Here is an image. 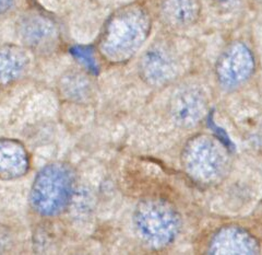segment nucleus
Segmentation results:
<instances>
[{"label":"nucleus","mask_w":262,"mask_h":255,"mask_svg":"<svg viewBox=\"0 0 262 255\" xmlns=\"http://www.w3.org/2000/svg\"><path fill=\"white\" fill-rule=\"evenodd\" d=\"M150 19L141 8H127L107 23L101 38V51L111 62L131 58L149 36Z\"/></svg>","instance_id":"f257e3e1"},{"label":"nucleus","mask_w":262,"mask_h":255,"mask_svg":"<svg viewBox=\"0 0 262 255\" xmlns=\"http://www.w3.org/2000/svg\"><path fill=\"white\" fill-rule=\"evenodd\" d=\"M73 190L75 175L67 164H48L38 172L33 182L30 193L31 207L40 216L59 215L69 205Z\"/></svg>","instance_id":"f03ea898"},{"label":"nucleus","mask_w":262,"mask_h":255,"mask_svg":"<svg viewBox=\"0 0 262 255\" xmlns=\"http://www.w3.org/2000/svg\"><path fill=\"white\" fill-rule=\"evenodd\" d=\"M183 167L194 182L213 185L227 174L229 155L216 138L199 135L191 138L183 152Z\"/></svg>","instance_id":"7ed1b4c3"},{"label":"nucleus","mask_w":262,"mask_h":255,"mask_svg":"<svg viewBox=\"0 0 262 255\" xmlns=\"http://www.w3.org/2000/svg\"><path fill=\"white\" fill-rule=\"evenodd\" d=\"M134 223L138 236L152 249L166 248L180 230L178 211L162 200L142 201L135 211Z\"/></svg>","instance_id":"20e7f679"},{"label":"nucleus","mask_w":262,"mask_h":255,"mask_svg":"<svg viewBox=\"0 0 262 255\" xmlns=\"http://www.w3.org/2000/svg\"><path fill=\"white\" fill-rule=\"evenodd\" d=\"M255 58L249 47L241 42L227 46L220 56L215 72L224 89H236L247 82L255 71Z\"/></svg>","instance_id":"39448f33"},{"label":"nucleus","mask_w":262,"mask_h":255,"mask_svg":"<svg viewBox=\"0 0 262 255\" xmlns=\"http://www.w3.org/2000/svg\"><path fill=\"white\" fill-rule=\"evenodd\" d=\"M208 110L206 94L200 89L190 87L183 89L170 103V115L176 124L183 128L198 125Z\"/></svg>","instance_id":"423d86ee"},{"label":"nucleus","mask_w":262,"mask_h":255,"mask_svg":"<svg viewBox=\"0 0 262 255\" xmlns=\"http://www.w3.org/2000/svg\"><path fill=\"white\" fill-rule=\"evenodd\" d=\"M260 252L259 242L245 229L228 226L220 229L209 244L210 254L247 255Z\"/></svg>","instance_id":"0eeeda50"},{"label":"nucleus","mask_w":262,"mask_h":255,"mask_svg":"<svg viewBox=\"0 0 262 255\" xmlns=\"http://www.w3.org/2000/svg\"><path fill=\"white\" fill-rule=\"evenodd\" d=\"M140 73L143 80L151 86H164L175 78L174 61L162 48H151L140 63Z\"/></svg>","instance_id":"6e6552de"},{"label":"nucleus","mask_w":262,"mask_h":255,"mask_svg":"<svg viewBox=\"0 0 262 255\" xmlns=\"http://www.w3.org/2000/svg\"><path fill=\"white\" fill-rule=\"evenodd\" d=\"M30 167L28 151L14 139H0V180L11 181L27 174Z\"/></svg>","instance_id":"1a4fd4ad"},{"label":"nucleus","mask_w":262,"mask_h":255,"mask_svg":"<svg viewBox=\"0 0 262 255\" xmlns=\"http://www.w3.org/2000/svg\"><path fill=\"white\" fill-rule=\"evenodd\" d=\"M161 12L170 26L185 27L198 18L199 6L195 0H164Z\"/></svg>","instance_id":"9d476101"},{"label":"nucleus","mask_w":262,"mask_h":255,"mask_svg":"<svg viewBox=\"0 0 262 255\" xmlns=\"http://www.w3.org/2000/svg\"><path fill=\"white\" fill-rule=\"evenodd\" d=\"M28 57L18 47L0 48V85L11 84L27 68Z\"/></svg>","instance_id":"9b49d317"},{"label":"nucleus","mask_w":262,"mask_h":255,"mask_svg":"<svg viewBox=\"0 0 262 255\" xmlns=\"http://www.w3.org/2000/svg\"><path fill=\"white\" fill-rule=\"evenodd\" d=\"M53 35V24L42 19H34L24 24V36L31 44H39Z\"/></svg>","instance_id":"f8f14e48"},{"label":"nucleus","mask_w":262,"mask_h":255,"mask_svg":"<svg viewBox=\"0 0 262 255\" xmlns=\"http://www.w3.org/2000/svg\"><path fill=\"white\" fill-rule=\"evenodd\" d=\"M71 54L76 57V58L83 64L85 67L93 72L97 71V65L94 58L93 51L90 47L86 46H75L71 48Z\"/></svg>","instance_id":"ddd939ff"},{"label":"nucleus","mask_w":262,"mask_h":255,"mask_svg":"<svg viewBox=\"0 0 262 255\" xmlns=\"http://www.w3.org/2000/svg\"><path fill=\"white\" fill-rule=\"evenodd\" d=\"M11 6H12V0H0V13L10 9Z\"/></svg>","instance_id":"4468645a"},{"label":"nucleus","mask_w":262,"mask_h":255,"mask_svg":"<svg viewBox=\"0 0 262 255\" xmlns=\"http://www.w3.org/2000/svg\"><path fill=\"white\" fill-rule=\"evenodd\" d=\"M259 2H260V3H262V0H259Z\"/></svg>","instance_id":"2eb2a0df"}]
</instances>
